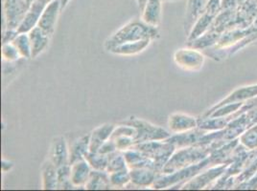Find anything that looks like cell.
<instances>
[{"label": "cell", "mask_w": 257, "mask_h": 191, "mask_svg": "<svg viewBox=\"0 0 257 191\" xmlns=\"http://www.w3.org/2000/svg\"><path fill=\"white\" fill-rule=\"evenodd\" d=\"M159 38L160 32L158 27L151 26L142 20H134L114 32L106 40L104 47L108 51L110 48L122 43L135 42L143 40H154Z\"/></svg>", "instance_id": "6da1fadb"}, {"label": "cell", "mask_w": 257, "mask_h": 191, "mask_svg": "<svg viewBox=\"0 0 257 191\" xmlns=\"http://www.w3.org/2000/svg\"><path fill=\"white\" fill-rule=\"evenodd\" d=\"M211 152L209 146H192L178 148L161 170V173L170 174L177 170L190 166L206 159Z\"/></svg>", "instance_id": "7a4b0ae2"}, {"label": "cell", "mask_w": 257, "mask_h": 191, "mask_svg": "<svg viewBox=\"0 0 257 191\" xmlns=\"http://www.w3.org/2000/svg\"><path fill=\"white\" fill-rule=\"evenodd\" d=\"M209 166H211V164L209 157H207L206 159L198 164H195L182 170H177L170 174H164L159 172L157 175V179L152 186V188H154L155 190H173L177 186H180L182 188V186L186 182L191 180L194 176L199 174L202 170L207 168Z\"/></svg>", "instance_id": "3957f363"}, {"label": "cell", "mask_w": 257, "mask_h": 191, "mask_svg": "<svg viewBox=\"0 0 257 191\" xmlns=\"http://www.w3.org/2000/svg\"><path fill=\"white\" fill-rule=\"evenodd\" d=\"M132 148L137 149L154 160L158 172H161L164 166L171 158L177 148L166 140H152L135 144Z\"/></svg>", "instance_id": "277c9868"}, {"label": "cell", "mask_w": 257, "mask_h": 191, "mask_svg": "<svg viewBox=\"0 0 257 191\" xmlns=\"http://www.w3.org/2000/svg\"><path fill=\"white\" fill-rule=\"evenodd\" d=\"M120 124H128L137 130L136 144L145 142L152 140H164L171 136V132L167 131L165 128L159 126H155L147 120L140 118L131 117L128 120L121 122Z\"/></svg>", "instance_id": "5b68a950"}, {"label": "cell", "mask_w": 257, "mask_h": 191, "mask_svg": "<svg viewBox=\"0 0 257 191\" xmlns=\"http://www.w3.org/2000/svg\"><path fill=\"white\" fill-rule=\"evenodd\" d=\"M34 0H3V12L7 29L18 30Z\"/></svg>", "instance_id": "8992f818"}, {"label": "cell", "mask_w": 257, "mask_h": 191, "mask_svg": "<svg viewBox=\"0 0 257 191\" xmlns=\"http://www.w3.org/2000/svg\"><path fill=\"white\" fill-rule=\"evenodd\" d=\"M229 164H223L213 166L212 168L206 170H202L199 174L194 176L191 180L186 182L182 186V190H201L205 188L210 186L212 182L218 180L227 168Z\"/></svg>", "instance_id": "52a82bcc"}, {"label": "cell", "mask_w": 257, "mask_h": 191, "mask_svg": "<svg viewBox=\"0 0 257 191\" xmlns=\"http://www.w3.org/2000/svg\"><path fill=\"white\" fill-rule=\"evenodd\" d=\"M204 54L200 50L188 46L174 54L175 62L185 71H199L204 66Z\"/></svg>", "instance_id": "ba28073f"}, {"label": "cell", "mask_w": 257, "mask_h": 191, "mask_svg": "<svg viewBox=\"0 0 257 191\" xmlns=\"http://www.w3.org/2000/svg\"><path fill=\"white\" fill-rule=\"evenodd\" d=\"M137 138V130L136 128L128 126L119 124L113 130L110 140H113L118 151H126L132 148L136 144Z\"/></svg>", "instance_id": "9c48e42d"}, {"label": "cell", "mask_w": 257, "mask_h": 191, "mask_svg": "<svg viewBox=\"0 0 257 191\" xmlns=\"http://www.w3.org/2000/svg\"><path fill=\"white\" fill-rule=\"evenodd\" d=\"M209 0H188L184 18V32L188 36L197 20L206 12Z\"/></svg>", "instance_id": "30bf717a"}, {"label": "cell", "mask_w": 257, "mask_h": 191, "mask_svg": "<svg viewBox=\"0 0 257 191\" xmlns=\"http://www.w3.org/2000/svg\"><path fill=\"white\" fill-rule=\"evenodd\" d=\"M206 131L202 130L199 128H195L189 131H185L182 133L172 134L171 136L164 140L174 144L177 149L197 146L200 140L204 137Z\"/></svg>", "instance_id": "8fae6325"}, {"label": "cell", "mask_w": 257, "mask_h": 191, "mask_svg": "<svg viewBox=\"0 0 257 191\" xmlns=\"http://www.w3.org/2000/svg\"><path fill=\"white\" fill-rule=\"evenodd\" d=\"M48 3L47 0H34L30 10L18 28L19 32H29L33 28L38 26L39 20Z\"/></svg>", "instance_id": "7c38bea8"}, {"label": "cell", "mask_w": 257, "mask_h": 191, "mask_svg": "<svg viewBox=\"0 0 257 191\" xmlns=\"http://www.w3.org/2000/svg\"><path fill=\"white\" fill-rule=\"evenodd\" d=\"M61 11V1L53 0L47 4L43 14L39 20L38 26L41 27L43 31L47 32L50 36L53 34L55 25L58 20L59 12Z\"/></svg>", "instance_id": "4fadbf2b"}, {"label": "cell", "mask_w": 257, "mask_h": 191, "mask_svg": "<svg viewBox=\"0 0 257 191\" xmlns=\"http://www.w3.org/2000/svg\"><path fill=\"white\" fill-rule=\"evenodd\" d=\"M257 96V84L246 85L240 87L238 89L231 92L229 95L226 96L225 98L220 100L218 104H216L214 106L211 107L207 111H212L218 107L225 106L227 104H233V102H246V100H251Z\"/></svg>", "instance_id": "5bb4252c"}, {"label": "cell", "mask_w": 257, "mask_h": 191, "mask_svg": "<svg viewBox=\"0 0 257 191\" xmlns=\"http://www.w3.org/2000/svg\"><path fill=\"white\" fill-rule=\"evenodd\" d=\"M199 118L184 113H174L168 120V126L173 134L182 133L198 128Z\"/></svg>", "instance_id": "9a60e30c"}, {"label": "cell", "mask_w": 257, "mask_h": 191, "mask_svg": "<svg viewBox=\"0 0 257 191\" xmlns=\"http://www.w3.org/2000/svg\"><path fill=\"white\" fill-rule=\"evenodd\" d=\"M49 159L56 166L60 168L69 164V148L64 137L54 138L49 152Z\"/></svg>", "instance_id": "2e32d148"}, {"label": "cell", "mask_w": 257, "mask_h": 191, "mask_svg": "<svg viewBox=\"0 0 257 191\" xmlns=\"http://www.w3.org/2000/svg\"><path fill=\"white\" fill-rule=\"evenodd\" d=\"M128 164V170L134 168H151L157 170L156 164L153 160L144 155L142 152L135 148H130L123 152Z\"/></svg>", "instance_id": "e0dca14e"}, {"label": "cell", "mask_w": 257, "mask_h": 191, "mask_svg": "<svg viewBox=\"0 0 257 191\" xmlns=\"http://www.w3.org/2000/svg\"><path fill=\"white\" fill-rule=\"evenodd\" d=\"M116 126L112 124H105L99 128H95L90 133L89 140V152H98L101 146L109 140Z\"/></svg>", "instance_id": "ac0fdd59"}, {"label": "cell", "mask_w": 257, "mask_h": 191, "mask_svg": "<svg viewBox=\"0 0 257 191\" xmlns=\"http://www.w3.org/2000/svg\"><path fill=\"white\" fill-rule=\"evenodd\" d=\"M71 166L70 180L74 186H85L91 173V166L86 159L78 160Z\"/></svg>", "instance_id": "d6986e66"}, {"label": "cell", "mask_w": 257, "mask_h": 191, "mask_svg": "<svg viewBox=\"0 0 257 191\" xmlns=\"http://www.w3.org/2000/svg\"><path fill=\"white\" fill-rule=\"evenodd\" d=\"M111 188L109 174L106 170H91L88 180L85 184V188L87 190H107Z\"/></svg>", "instance_id": "ffe728a7"}, {"label": "cell", "mask_w": 257, "mask_h": 191, "mask_svg": "<svg viewBox=\"0 0 257 191\" xmlns=\"http://www.w3.org/2000/svg\"><path fill=\"white\" fill-rule=\"evenodd\" d=\"M28 34L32 46V58H35L45 50L49 43L50 36L39 26L33 28Z\"/></svg>", "instance_id": "44dd1931"}, {"label": "cell", "mask_w": 257, "mask_h": 191, "mask_svg": "<svg viewBox=\"0 0 257 191\" xmlns=\"http://www.w3.org/2000/svg\"><path fill=\"white\" fill-rule=\"evenodd\" d=\"M90 134L76 138L69 148V164H72L78 160L85 159L86 153L89 151Z\"/></svg>", "instance_id": "7402d4cb"}, {"label": "cell", "mask_w": 257, "mask_h": 191, "mask_svg": "<svg viewBox=\"0 0 257 191\" xmlns=\"http://www.w3.org/2000/svg\"><path fill=\"white\" fill-rule=\"evenodd\" d=\"M161 0H148L143 11L141 20L151 26L158 27L161 22Z\"/></svg>", "instance_id": "603a6c76"}, {"label": "cell", "mask_w": 257, "mask_h": 191, "mask_svg": "<svg viewBox=\"0 0 257 191\" xmlns=\"http://www.w3.org/2000/svg\"><path fill=\"white\" fill-rule=\"evenodd\" d=\"M159 172L151 168H134L130 170L131 182L139 188L152 186L157 179Z\"/></svg>", "instance_id": "cb8c5ba5"}, {"label": "cell", "mask_w": 257, "mask_h": 191, "mask_svg": "<svg viewBox=\"0 0 257 191\" xmlns=\"http://www.w3.org/2000/svg\"><path fill=\"white\" fill-rule=\"evenodd\" d=\"M151 42L150 40H143L135 42L122 43L110 48L107 52L118 56H134L143 52L150 45Z\"/></svg>", "instance_id": "d4e9b609"}, {"label": "cell", "mask_w": 257, "mask_h": 191, "mask_svg": "<svg viewBox=\"0 0 257 191\" xmlns=\"http://www.w3.org/2000/svg\"><path fill=\"white\" fill-rule=\"evenodd\" d=\"M43 188L45 190H54L58 188V173L57 168L50 159L43 162L42 168Z\"/></svg>", "instance_id": "484cf974"}, {"label": "cell", "mask_w": 257, "mask_h": 191, "mask_svg": "<svg viewBox=\"0 0 257 191\" xmlns=\"http://www.w3.org/2000/svg\"><path fill=\"white\" fill-rule=\"evenodd\" d=\"M215 18L216 16H213L207 12H204V14L195 23L191 32H189V34L187 36V42H192L194 40L198 38L199 36H203L207 31H209L214 22Z\"/></svg>", "instance_id": "4316f807"}, {"label": "cell", "mask_w": 257, "mask_h": 191, "mask_svg": "<svg viewBox=\"0 0 257 191\" xmlns=\"http://www.w3.org/2000/svg\"><path fill=\"white\" fill-rule=\"evenodd\" d=\"M221 34H222L210 29L209 31H207L203 36H199L198 38L194 40L192 42H188L187 46L192 47L195 49H198V50H205L207 48L213 47L215 44L218 42Z\"/></svg>", "instance_id": "83f0119b"}, {"label": "cell", "mask_w": 257, "mask_h": 191, "mask_svg": "<svg viewBox=\"0 0 257 191\" xmlns=\"http://www.w3.org/2000/svg\"><path fill=\"white\" fill-rule=\"evenodd\" d=\"M12 43L17 47L22 58H32V46L28 32H20Z\"/></svg>", "instance_id": "f1b7e54d"}, {"label": "cell", "mask_w": 257, "mask_h": 191, "mask_svg": "<svg viewBox=\"0 0 257 191\" xmlns=\"http://www.w3.org/2000/svg\"><path fill=\"white\" fill-rule=\"evenodd\" d=\"M128 170L127 162L125 159L124 153L122 151H115L108 155V162H107V173H112L120 170Z\"/></svg>", "instance_id": "f546056e"}, {"label": "cell", "mask_w": 257, "mask_h": 191, "mask_svg": "<svg viewBox=\"0 0 257 191\" xmlns=\"http://www.w3.org/2000/svg\"><path fill=\"white\" fill-rule=\"evenodd\" d=\"M85 159L87 160L92 170H107L108 155L88 151L85 156Z\"/></svg>", "instance_id": "4dcf8cb0"}, {"label": "cell", "mask_w": 257, "mask_h": 191, "mask_svg": "<svg viewBox=\"0 0 257 191\" xmlns=\"http://www.w3.org/2000/svg\"><path fill=\"white\" fill-rule=\"evenodd\" d=\"M240 144H243L246 149L253 150L257 148V128L255 126H249L245 132H243L239 137Z\"/></svg>", "instance_id": "1f68e13d"}, {"label": "cell", "mask_w": 257, "mask_h": 191, "mask_svg": "<svg viewBox=\"0 0 257 191\" xmlns=\"http://www.w3.org/2000/svg\"><path fill=\"white\" fill-rule=\"evenodd\" d=\"M71 166L65 164L57 168L58 173V188L61 190H71L74 186L70 180Z\"/></svg>", "instance_id": "d6a6232c"}, {"label": "cell", "mask_w": 257, "mask_h": 191, "mask_svg": "<svg viewBox=\"0 0 257 191\" xmlns=\"http://www.w3.org/2000/svg\"><path fill=\"white\" fill-rule=\"evenodd\" d=\"M108 174H109V180L112 188H125L131 182L130 170H120V171L108 173Z\"/></svg>", "instance_id": "836d02e7"}, {"label": "cell", "mask_w": 257, "mask_h": 191, "mask_svg": "<svg viewBox=\"0 0 257 191\" xmlns=\"http://www.w3.org/2000/svg\"><path fill=\"white\" fill-rule=\"evenodd\" d=\"M2 58L7 62H16L22 56L13 43H5L2 44Z\"/></svg>", "instance_id": "e575fe53"}, {"label": "cell", "mask_w": 257, "mask_h": 191, "mask_svg": "<svg viewBox=\"0 0 257 191\" xmlns=\"http://www.w3.org/2000/svg\"><path fill=\"white\" fill-rule=\"evenodd\" d=\"M117 151L116 146H115V144L113 142V140H111L110 138L107 140V142L101 146V148L99 149V153L101 154H106V155H109L110 153L112 152H115Z\"/></svg>", "instance_id": "d590c367"}, {"label": "cell", "mask_w": 257, "mask_h": 191, "mask_svg": "<svg viewBox=\"0 0 257 191\" xmlns=\"http://www.w3.org/2000/svg\"><path fill=\"white\" fill-rule=\"evenodd\" d=\"M19 34L20 32L18 30L6 29V31L3 32V36H2V44L13 42Z\"/></svg>", "instance_id": "8d00e7d4"}, {"label": "cell", "mask_w": 257, "mask_h": 191, "mask_svg": "<svg viewBox=\"0 0 257 191\" xmlns=\"http://www.w3.org/2000/svg\"><path fill=\"white\" fill-rule=\"evenodd\" d=\"M147 1H148V0H137L140 11H143V9H144V7H145V5H146Z\"/></svg>", "instance_id": "74e56055"}, {"label": "cell", "mask_w": 257, "mask_h": 191, "mask_svg": "<svg viewBox=\"0 0 257 191\" xmlns=\"http://www.w3.org/2000/svg\"><path fill=\"white\" fill-rule=\"evenodd\" d=\"M61 1V10H64V8L66 7L67 3L69 2V0H60Z\"/></svg>", "instance_id": "f35d334b"}, {"label": "cell", "mask_w": 257, "mask_h": 191, "mask_svg": "<svg viewBox=\"0 0 257 191\" xmlns=\"http://www.w3.org/2000/svg\"><path fill=\"white\" fill-rule=\"evenodd\" d=\"M161 1H178V0H161Z\"/></svg>", "instance_id": "ab89813d"}, {"label": "cell", "mask_w": 257, "mask_h": 191, "mask_svg": "<svg viewBox=\"0 0 257 191\" xmlns=\"http://www.w3.org/2000/svg\"><path fill=\"white\" fill-rule=\"evenodd\" d=\"M47 1H48V2H51V1H53V0H47Z\"/></svg>", "instance_id": "60d3db41"}, {"label": "cell", "mask_w": 257, "mask_h": 191, "mask_svg": "<svg viewBox=\"0 0 257 191\" xmlns=\"http://www.w3.org/2000/svg\"><path fill=\"white\" fill-rule=\"evenodd\" d=\"M255 32H257V29H256V30H255Z\"/></svg>", "instance_id": "b9f144b4"}]
</instances>
